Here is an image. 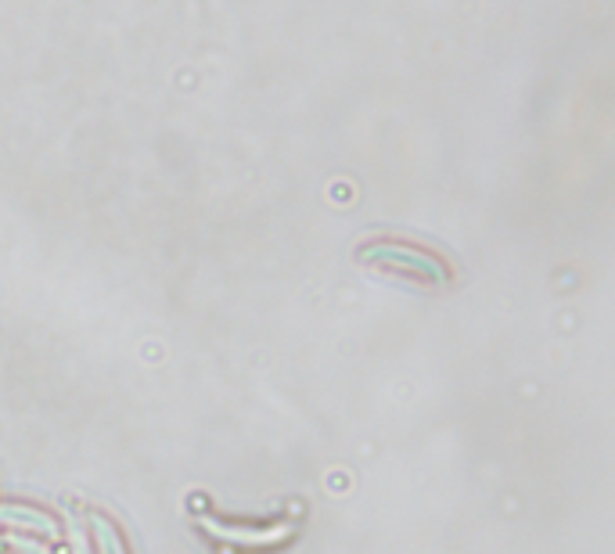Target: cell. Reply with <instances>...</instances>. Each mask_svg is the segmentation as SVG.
Returning a JSON list of instances; mask_svg holds the SVG:
<instances>
[{
    "instance_id": "1",
    "label": "cell",
    "mask_w": 615,
    "mask_h": 554,
    "mask_svg": "<svg viewBox=\"0 0 615 554\" xmlns=\"http://www.w3.org/2000/svg\"><path fill=\"white\" fill-rule=\"evenodd\" d=\"M378 249H385L382 256L364 249L360 252V260L378 263V267L396 270V274L418 277V281H446V267L436 260V256H428L425 249H414V245H393V242L378 245Z\"/></svg>"
},
{
    "instance_id": "2",
    "label": "cell",
    "mask_w": 615,
    "mask_h": 554,
    "mask_svg": "<svg viewBox=\"0 0 615 554\" xmlns=\"http://www.w3.org/2000/svg\"><path fill=\"white\" fill-rule=\"evenodd\" d=\"M90 526H94V544H98L101 554H126V544H123V537H119V529L112 526L105 515H94Z\"/></svg>"
}]
</instances>
